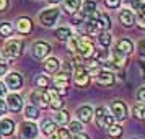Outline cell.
<instances>
[{
    "label": "cell",
    "mask_w": 145,
    "mask_h": 139,
    "mask_svg": "<svg viewBox=\"0 0 145 139\" xmlns=\"http://www.w3.org/2000/svg\"><path fill=\"white\" fill-rule=\"evenodd\" d=\"M21 51H23V41L10 40L2 49V57L3 59H16L21 56Z\"/></svg>",
    "instance_id": "cell-1"
},
{
    "label": "cell",
    "mask_w": 145,
    "mask_h": 139,
    "mask_svg": "<svg viewBox=\"0 0 145 139\" xmlns=\"http://www.w3.org/2000/svg\"><path fill=\"white\" fill-rule=\"evenodd\" d=\"M59 15H60L59 8H56V7L44 10V12H42V13L39 15V21H41V25H42V26H47V28L54 26V25H56V21L59 20Z\"/></svg>",
    "instance_id": "cell-2"
},
{
    "label": "cell",
    "mask_w": 145,
    "mask_h": 139,
    "mask_svg": "<svg viewBox=\"0 0 145 139\" xmlns=\"http://www.w3.org/2000/svg\"><path fill=\"white\" fill-rule=\"evenodd\" d=\"M29 100L33 101L36 108H47L49 106V93L47 90H34L29 95Z\"/></svg>",
    "instance_id": "cell-3"
},
{
    "label": "cell",
    "mask_w": 145,
    "mask_h": 139,
    "mask_svg": "<svg viewBox=\"0 0 145 139\" xmlns=\"http://www.w3.org/2000/svg\"><path fill=\"white\" fill-rule=\"evenodd\" d=\"M20 136L21 139H36L38 136V126L33 121H25L20 126Z\"/></svg>",
    "instance_id": "cell-4"
},
{
    "label": "cell",
    "mask_w": 145,
    "mask_h": 139,
    "mask_svg": "<svg viewBox=\"0 0 145 139\" xmlns=\"http://www.w3.org/2000/svg\"><path fill=\"white\" fill-rule=\"evenodd\" d=\"M77 51H78L80 57H83V59H90V57H93V54H95V46H93L91 41L80 40L78 46H77Z\"/></svg>",
    "instance_id": "cell-5"
},
{
    "label": "cell",
    "mask_w": 145,
    "mask_h": 139,
    "mask_svg": "<svg viewBox=\"0 0 145 139\" xmlns=\"http://www.w3.org/2000/svg\"><path fill=\"white\" fill-rule=\"evenodd\" d=\"M73 77H75V84L78 87H85L90 84V72L86 70L83 66H77L73 70Z\"/></svg>",
    "instance_id": "cell-6"
},
{
    "label": "cell",
    "mask_w": 145,
    "mask_h": 139,
    "mask_svg": "<svg viewBox=\"0 0 145 139\" xmlns=\"http://www.w3.org/2000/svg\"><path fill=\"white\" fill-rule=\"evenodd\" d=\"M54 87H56V92L59 93L60 97L67 93V87H69V75L65 72H60L54 77Z\"/></svg>",
    "instance_id": "cell-7"
},
{
    "label": "cell",
    "mask_w": 145,
    "mask_h": 139,
    "mask_svg": "<svg viewBox=\"0 0 145 139\" xmlns=\"http://www.w3.org/2000/svg\"><path fill=\"white\" fill-rule=\"evenodd\" d=\"M5 103H7V108L10 111L13 113H18L23 110V98H21L18 93H10L5 100Z\"/></svg>",
    "instance_id": "cell-8"
},
{
    "label": "cell",
    "mask_w": 145,
    "mask_h": 139,
    "mask_svg": "<svg viewBox=\"0 0 145 139\" xmlns=\"http://www.w3.org/2000/svg\"><path fill=\"white\" fill-rule=\"evenodd\" d=\"M49 53H51V46L46 41H36L33 44V56L36 59H44L49 56Z\"/></svg>",
    "instance_id": "cell-9"
},
{
    "label": "cell",
    "mask_w": 145,
    "mask_h": 139,
    "mask_svg": "<svg viewBox=\"0 0 145 139\" xmlns=\"http://www.w3.org/2000/svg\"><path fill=\"white\" fill-rule=\"evenodd\" d=\"M23 85V77L20 72H8L5 77V87L12 88V90H18Z\"/></svg>",
    "instance_id": "cell-10"
},
{
    "label": "cell",
    "mask_w": 145,
    "mask_h": 139,
    "mask_svg": "<svg viewBox=\"0 0 145 139\" xmlns=\"http://www.w3.org/2000/svg\"><path fill=\"white\" fill-rule=\"evenodd\" d=\"M111 113L116 119H125L127 118V106L121 100H114L111 103Z\"/></svg>",
    "instance_id": "cell-11"
},
{
    "label": "cell",
    "mask_w": 145,
    "mask_h": 139,
    "mask_svg": "<svg viewBox=\"0 0 145 139\" xmlns=\"http://www.w3.org/2000/svg\"><path fill=\"white\" fill-rule=\"evenodd\" d=\"M31 30H33V21H31V18H28V16L18 18V21H16V31H18V33L20 34H29Z\"/></svg>",
    "instance_id": "cell-12"
},
{
    "label": "cell",
    "mask_w": 145,
    "mask_h": 139,
    "mask_svg": "<svg viewBox=\"0 0 145 139\" xmlns=\"http://www.w3.org/2000/svg\"><path fill=\"white\" fill-rule=\"evenodd\" d=\"M116 51L121 53L122 56H127V54H131L134 51V43L131 40H127V38H122V40H119L116 43Z\"/></svg>",
    "instance_id": "cell-13"
},
{
    "label": "cell",
    "mask_w": 145,
    "mask_h": 139,
    "mask_svg": "<svg viewBox=\"0 0 145 139\" xmlns=\"http://www.w3.org/2000/svg\"><path fill=\"white\" fill-rule=\"evenodd\" d=\"M96 82L99 85H105V87H109L114 84V74L111 70H99L98 75H96Z\"/></svg>",
    "instance_id": "cell-14"
},
{
    "label": "cell",
    "mask_w": 145,
    "mask_h": 139,
    "mask_svg": "<svg viewBox=\"0 0 145 139\" xmlns=\"http://www.w3.org/2000/svg\"><path fill=\"white\" fill-rule=\"evenodd\" d=\"M15 121L10 118H3L0 119V132H2V136H12L15 132Z\"/></svg>",
    "instance_id": "cell-15"
},
{
    "label": "cell",
    "mask_w": 145,
    "mask_h": 139,
    "mask_svg": "<svg viewBox=\"0 0 145 139\" xmlns=\"http://www.w3.org/2000/svg\"><path fill=\"white\" fill-rule=\"evenodd\" d=\"M93 113L95 111H93V108L90 105H83L77 110V116H78L80 123H88V121H91Z\"/></svg>",
    "instance_id": "cell-16"
},
{
    "label": "cell",
    "mask_w": 145,
    "mask_h": 139,
    "mask_svg": "<svg viewBox=\"0 0 145 139\" xmlns=\"http://www.w3.org/2000/svg\"><path fill=\"white\" fill-rule=\"evenodd\" d=\"M47 93H49V106H52L54 110H62L64 101H62V97L56 92V88L47 90Z\"/></svg>",
    "instance_id": "cell-17"
},
{
    "label": "cell",
    "mask_w": 145,
    "mask_h": 139,
    "mask_svg": "<svg viewBox=\"0 0 145 139\" xmlns=\"http://www.w3.org/2000/svg\"><path fill=\"white\" fill-rule=\"evenodd\" d=\"M59 67H60V62L57 57H47L44 61V70L47 74H56L59 70Z\"/></svg>",
    "instance_id": "cell-18"
},
{
    "label": "cell",
    "mask_w": 145,
    "mask_h": 139,
    "mask_svg": "<svg viewBox=\"0 0 145 139\" xmlns=\"http://www.w3.org/2000/svg\"><path fill=\"white\" fill-rule=\"evenodd\" d=\"M119 20H121V23L124 25V26H132L134 25V21H135V16H134V13H132L131 10H121L119 12Z\"/></svg>",
    "instance_id": "cell-19"
},
{
    "label": "cell",
    "mask_w": 145,
    "mask_h": 139,
    "mask_svg": "<svg viewBox=\"0 0 145 139\" xmlns=\"http://www.w3.org/2000/svg\"><path fill=\"white\" fill-rule=\"evenodd\" d=\"M62 5L67 13H75L82 5V0H62Z\"/></svg>",
    "instance_id": "cell-20"
},
{
    "label": "cell",
    "mask_w": 145,
    "mask_h": 139,
    "mask_svg": "<svg viewBox=\"0 0 145 139\" xmlns=\"http://www.w3.org/2000/svg\"><path fill=\"white\" fill-rule=\"evenodd\" d=\"M41 131H42V134H46V136H52L54 132L57 131L56 129V123H54L52 119H44L42 125H41Z\"/></svg>",
    "instance_id": "cell-21"
},
{
    "label": "cell",
    "mask_w": 145,
    "mask_h": 139,
    "mask_svg": "<svg viewBox=\"0 0 145 139\" xmlns=\"http://www.w3.org/2000/svg\"><path fill=\"white\" fill-rule=\"evenodd\" d=\"M69 118H70V115H69L67 110H59V111L54 115V123L64 126L65 123H69Z\"/></svg>",
    "instance_id": "cell-22"
},
{
    "label": "cell",
    "mask_w": 145,
    "mask_h": 139,
    "mask_svg": "<svg viewBox=\"0 0 145 139\" xmlns=\"http://www.w3.org/2000/svg\"><path fill=\"white\" fill-rule=\"evenodd\" d=\"M98 26H99V31H108V30L111 28V18H109V15H106V13H99Z\"/></svg>",
    "instance_id": "cell-23"
},
{
    "label": "cell",
    "mask_w": 145,
    "mask_h": 139,
    "mask_svg": "<svg viewBox=\"0 0 145 139\" xmlns=\"http://www.w3.org/2000/svg\"><path fill=\"white\" fill-rule=\"evenodd\" d=\"M72 36V31H70V28L67 26H62V28H57L56 30V38L59 41H69V38Z\"/></svg>",
    "instance_id": "cell-24"
},
{
    "label": "cell",
    "mask_w": 145,
    "mask_h": 139,
    "mask_svg": "<svg viewBox=\"0 0 145 139\" xmlns=\"http://www.w3.org/2000/svg\"><path fill=\"white\" fill-rule=\"evenodd\" d=\"M98 41H99V44H101L103 47H108L109 44H111V41H112L111 33H109V31H99L98 33Z\"/></svg>",
    "instance_id": "cell-25"
},
{
    "label": "cell",
    "mask_w": 145,
    "mask_h": 139,
    "mask_svg": "<svg viewBox=\"0 0 145 139\" xmlns=\"http://www.w3.org/2000/svg\"><path fill=\"white\" fill-rule=\"evenodd\" d=\"M25 116L28 119H38L39 118V108H36L34 105H26V108H25Z\"/></svg>",
    "instance_id": "cell-26"
},
{
    "label": "cell",
    "mask_w": 145,
    "mask_h": 139,
    "mask_svg": "<svg viewBox=\"0 0 145 139\" xmlns=\"http://www.w3.org/2000/svg\"><path fill=\"white\" fill-rule=\"evenodd\" d=\"M93 12H96V2H93V0H85L83 8H82V13L85 15V16H90Z\"/></svg>",
    "instance_id": "cell-27"
},
{
    "label": "cell",
    "mask_w": 145,
    "mask_h": 139,
    "mask_svg": "<svg viewBox=\"0 0 145 139\" xmlns=\"http://www.w3.org/2000/svg\"><path fill=\"white\" fill-rule=\"evenodd\" d=\"M13 33V26L10 23H0V38H8L10 34Z\"/></svg>",
    "instance_id": "cell-28"
},
{
    "label": "cell",
    "mask_w": 145,
    "mask_h": 139,
    "mask_svg": "<svg viewBox=\"0 0 145 139\" xmlns=\"http://www.w3.org/2000/svg\"><path fill=\"white\" fill-rule=\"evenodd\" d=\"M93 56L96 57V62H106V61L109 59L108 49H95V54Z\"/></svg>",
    "instance_id": "cell-29"
},
{
    "label": "cell",
    "mask_w": 145,
    "mask_h": 139,
    "mask_svg": "<svg viewBox=\"0 0 145 139\" xmlns=\"http://www.w3.org/2000/svg\"><path fill=\"white\" fill-rule=\"evenodd\" d=\"M93 115H95V118H96V125H98L99 128H103V121H105L106 110L103 108V106H99V108H96V111L93 113Z\"/></svg>",
    "instance_id": "cell-30"
},
{
    "label": "cell",
    "mask_w": 145,
    "mask_h": 139,
    "mask_svg": "<svg viewBox=\"0 0 145 139\" xmlns=\"http://www.w3.org/2000/svg\"><path fill=\"white\" fill-rule=\"evenodd\" d=\"M132 113H134V116H135V118L145 119V105H142V103L135 105L134 108H132Z\"/></svg>",
    "instance_id": "cell-31"
},
{
    "label": "cell",
    "mask_w": 145,
    "mask_h": 139,
    "mask_svg": "<svg viewBox=\"0 0 145 139\" xmlns=\"http://www.w3.org/2000/svg\"><path fill=\"white\" fill-rule=\"evenodd\" d=\"M108 132H109V136H111V138H119V136L122 134V126L114 123L111 128H108Z\"/></svg>",
    "instance_id": "cell-32"
},
{
    "label": "cell",
    "mask_w": 145,
    "mask_h": 139,
    "mask_svg": "<svg viewBox=\"0 0 145 139\" xmlns=\"http://www.w3.org/2000/svg\"><path fill=\"white\" fill-rule=\"evenodd\" d=\"M83 131V126L80 121H70V125H69V132H73V134H80V132Z\"/></svg>",
    "instance_id": "cell-33"
},
{
    "label": "cell",
    "mask_w": 145,
    "mask_h": 139,
    "mask_svg": "<svg viewBox=\"0 0 145 139\" xmlns=\"http://www.w3.org/2000/svg\"><path fill=\"white\" fill-rule=\"evenodd\" d=\"M36 85H38V90H44V88H47V85H49V79H47L46 75H38L36 77Z\"/></svg>",
    "instance_id": "cell-34"
},
{
    "label": "cell",
    "mask_w": 145,
    "mask_h": 139,
    "mask_svg": "<svg viewBox=\"0 0 145 139\" xmlns=\"http://www.w3.org/2000/svg\"><path fill=\"white\" fill-rule=\"evenodd\" d=\"M78 41H80V38L77 36V34H72V36L69 38V41H67V43H69V49H70L72 53H75V51H77V46H78Z\"/></svg>",
    "instance_id": "cell-35"
},
{
    "label": "cell",
    "mask_w": 145,
    "mask_h": 139,
    "mask_svg": "<svg viewBox=\"0 0 145 139\" xmlns=\"http://www.w3.org/2000/svg\"><path fill=\"white\" fill-rule=\"evenodd\" d=\"M137 100L142 101V105H145V87H140L137 90Z\"/></svg>",
    "instance_id": "cell-36"
},
{
    "label": "cell",
    "mask_w": 145,
    "mask_h": 139,
    "mask_svg": "<svg viewBox=\"0 0 145 139\" xmlns=\"http://www.w3.org/2000/svg\"><path fill=\"white\" fill-rule=\"evenodd\" d=\"M105 3L108 8H118L121 5V0H105Z\"/></svg>",
    "instance_id": "cell-37"
},
{
    "label": "cell",
    "mask_w": 145,
    "mask_h": 139,
    "mask_svg": "<svg viewBox=\"0 0 145 139\" xmlns=\"http://www.w3.org/2000/svg\"><path fill=\"white\" fill-rule=\"evenodd\" d=\"M135 20H137V25L140 28H145V13L144 12H142V13H137V18H135Z\"/></svg>",
    "instance_id": "cell-38"
},
{
    "label": "cell",
    "mask_w": 145,
    "mask_h": 139,
    "mask_svg": "<svg viewBox=\"0 0 145 139\" xmlns=\"http://www.w3.org/2000/svg\"><path fill=\"white\" fill-rule=\"evenodd\" d=\"M83 20H85V15L82 13V12H80V13H75V15H73V23H75V25H80V23H82Z\"/></svg>",
    "instance_id": "cell-39"
},
{
    "label": "cell",
    "mask_w": 145,
    "mask_h": 139,
    "mask_svg": "<svg viewBox=\"0 0 145 139\" xmlns=\"http://www.w3.org/2000/svg\"><path fill=\"white\" fill-rule=\"evenodd\" d=\"M7 69H8V64L5 62V59H0V75L7 74Z\"/></svg>",
    "instance_id": "cell-40"
},
{
    "label": "cell",
    "mask_w": 145,
    "mask_h": 139,
    "mask_svg": "<svg viewBox=\"0 0 145 139\" xmlns=\"http://www.w3.org/2000/svg\"><path fill=\"white\" fill-rule=\"evenodd\" d=\"M138 54L140 56H145V40H142L138 43Z\"/></svg>",
    "instance_id": "cell-41"
},
{
    "label": "cell",
    "mask_w": 145,
    "mask_h": 139,
    "mask_svg": "<svg viewBox=\"0 0 145 139\" xmlns=\"http://www.w3.org/2000/svg\"><path fill=\"white\" fill-rule=\"evenodd\" d=\"M5 111H7V103H5V100L0 98V116L5 115Z\"/></svg>",
    "instance_id": "cell-42"
},
{
    "label": "cell",
    "mask_w": 145,
    "mask_h": 139,
    "mask_svg": "<svg viewBox=\"0 0 145 139\" xmlns=\"http://www.w3.org/2000/svg\"><path fill=\"white\" fill-rule=\"evenodd\" d=\"M5 95H7V87H5V84L0 80V98L5 97Z\"/></svg>",
    "instance_id": "cell-43"
},
{
    "label": "cell",
    "mask_w": 145,
    "mask_h": 139,
    "mask_svg": "<svg viewBox=\"0 0 145 139\" xmlns=\"http://www.w3.org/2000/svg\"><path fill=\"white\" fill-rule=\"evenodd\" d=\"M8 8V0H0V12H5Z\"/></svg>",
    "instance_id": "cell-44"
},
{
    "label": "cell",
    "mask_w": 145,
    "mask_h": 139,
    "mask_svg": "<svg viewBox=\"0 0 145 139\" xmlns=\"http://www.w3.org/2000/svg\"><path fill=\"white\" fill-rule=\"evenodd\" d=\"M72 139H90V138H88L86 134H83V132H80V134H75Z\"/></svg>",
    "instance_id": "cell-45"
},
{
    "label": "cell",
    "mask_w": 145,
    "mask_h": 139,
    "mask_svg": "<svg viewBox=\"0 0 145 139\" xmlns=\"http://www.w3.org/2000/svg\"><path fill=\"white\" fill-rule=\"evenodd\" d=\"M59 2H62V0H49V3H59Z\"/></svg>",
    "instance_id": "cell-46"
},
{
    "label": "cell",
    "mask_w": 145,
    "mask_h": 139,
    "mask_svg": "<svg viewBox=\"0 0 145 139\" xmlns=\"http://www.w3.org/2000/svg\"><path fill=\"white\" fill-rule=\"evenodd\" d=\"M125 2H132V0H125Z\"/></svg>",
    "instance_id": "cell-47"
},
{
    "label": "cell",
    "mask_w": 145,
    "mask_h": 139,
    "mask_svg": "<svg viewBox=\"0 0 145 139\" xmlns=\"http://www.w3.org/2000/svg\"><path fill=\"white\" fill-rule=\"evenodd\" d=\"M0 139H2V132H0Z\"/></svg>",
    "instance_id": "cell-48"
}]
</instances>
